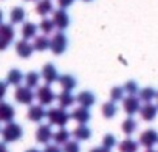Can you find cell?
<instances>
[{
    "label": "cell",
    "instance_id": "obj_1",
    "mask_svg": "<svg viewBox=\"0 0 158 152\" xmlns=\"http://www.w3.org/2000/svg\"><path fill=\"white\" fill-rule=\"evenodd\" d=\"M2 138L5 143H14V141H19L23 135V129L20 124L14 123V121H10L6 123V126L2 129Z\"/></svg>",
    "mask_w": 158,
    "mask_h": 152
},
{
    "label": "cell",
    "instance_id": "obj_2",
    "mask_svg": "<svg viewBox=\"0 0 158 152\" xmlns=\"http://www.w3.org/2000/svg\"><path fill=\"white\" fill-rule=\"evenodd\" d=\"M47 118L50 121V124H54L57 127H64L68 120L71 118V115L67 112V109H62V107H54V109H50L47 110Z\"/></svg>",
    "mask_w": 158,
    "mask_h": 152
},
{
    "label": "cell",
    "instance_id": "obj_3",
    "mask_svg": "<svg viewBox=\"0 0 158 152\" xmlns=\"http://www.w3.org/2000/svg\"><path fill=\"white\" fill-rule=\"evenodd\" d=\"M16 37L13 23H0V51H5Z\"/></svg>",
    "mask_w": 158,
    "mask_h": 152
},
{
    "label": "cell",
    "instance_id": "obj_4",
    "mask_svg": "<svg viewBox=\"0 0 158 152\" xmlns=\"http://www.w3.org/2000/svg\"><path fill=\"white\" fill-rule=\"evenodd\" d=\"M67 47H68V39H67V36L59 30V31L54 33L53 37L50 39V50L53 51V54L59 56V54H64V53H65Z\"/></svg>",
    "mask_w": 158,
    "mask_h": 152
},
{
    "label": "cell",
    "instance_id": "obj_5",
    "mask_svg": "<svg viewBox=\"0 0 158 152\" xmlns=\"http://www.w3.org/2000/svg\"><path fill=\"white\" fill-rule=\"evenodd\" d=\"M36 95L33 92V89H30L28 86H17L16 92H14V99L19 104H25V106H31L34 101Z\"/></svg>",
    "mask_w": 158,
    "mask_h": 152
},
{
    "label": "cell",
    "instance_id": "obj_6",
    "mask_svg": "<svg viewBox=\"0 0 158 152\" xmlns=\"http://www.w3.org/2000/svg\"><path fill=\"white\" fill-rule=\"evenodd\" d=\"M36 98L39 99V103H40L42 106H51V104L54 103V99H56V95H54V92L51 90L50 84H45V86H42V87L37 89Z\"/></svg>",
    "mask_w": 158,
    "mask_h": 152
},
{
    "label": "cell",
    "instance_id": "obj_7",
    "mask_svg": "<svg viewBox=\"0 0 158 152\" xmlns=\"http://www.w3.org/2000/svg\"><path fill=\"white\" fill-rule=\"evenodd\" d=\"M141 99L139 98H136L135 95H129L127 98H124L123 99V109H124V112L127 113V115H130V116H133L136 112H139V109H141V103H139Z\"/></svg>",
    "mask_w": 158,
    "mask_h": 152
},
{
    "label": "cell",
    "instance_id": "obj_8",
    "mask_svg": "<svg viewBox=\"0 0 158 152\" xmlns=\"http://www.w3.org/2000/svg\"><path fill=\"white\" fill-rule=\"evenodd\" d=\"M53 22H54V25H56L57 30L64 31L70 25V16H68V13L65 10L59 8V10L53 11Z\"/></svg>",
    "mask_w": 158,
    "mask_h": 152
},
{
    "label": "cell",
    "instance_id": "obj_9",
    "mask_svg": "<svg viewBox=\"0 0 158 152\" xmlns=\"http://www.w3.org/2000/svg\"><path fill=\"white\" fill-rule=\"evenodd\" d=\"M139 144H143L146 149H150L158 144V132L155 129H147L139 135Z\"/></svg>",
    "mask_w": 158,
    "mask_h": 152
},
{
    "label": "cell",
    "instance_id": "obj_10",
    "mask_svg": "<svg viewBox=\"0 0 158 152\" xmlns=\"http://www.w3.org/2000/svg\"><path fill=\"white\" fill-rule=\"evenodd\" d=\"M40 76L44 78V81H45L47 84H53V82H56V81L59 79V73H57L54 64H45L44 68H42Z\"/></svg>",
    "mask_w": 158,
    "mask_h": 152
},
{
    "label": "cell",
    "instance_id": "obj_11",
    "mask_svg": "<svg viewBox=\"0 0 158 152\" xmlns=\"http://www.w3.org/2000/svg\"><path fill=\"white\" fill-rule=\"evenodd\" d=\"M36 140H37V143L48 144L50 140H53V130H51V126H50V124H40L39 129L36 130Z\"/></svg>",
    "mask_w": 158,
    "mask_h": 152
},
{
    "label": "cell",
    "instance_id": "obj_12",
    "mask_svg": "<svg viewBox=\"0 0 158 152\" xmlns=\"http://www.w3.org/2000/svg\"><path fill=\"white\" fill-rule=\"evenodd\" d=\"M34 48H33V44H30L27 39H20L16 42V53L22 57V59H28L31 54H33Z\"/></svg>",
    "mask_w": 158,
    "mask_h": 152
},
{
    "label": "cell",
    "instance_id": "obj_13",
    "mask_svg": "<svg viewBox=\"0 0 158 152\" xmlns=\"http://www.w3.org/2000/svg\"><path fill=\"white\" fill-rule=\"evenodd\" d=\"M139 115L144 121H153L158 115V106L152 103H144V106H141L139 109Z\"/></svg>",
    "mask_w": 158,
    "mask_h": 152
},
{
    "label": "cell",
    "instance_id": "obj_14",
    "mask_svg": "<svg viewBox=\"0 0 158 152\" xmlns=\"http://www.w3.org/2000/svg\"><path fill=\"white\" fill-rule=\"evenodd\" d=\"M16 116V110L10 103L5 101H0V121L2 123H10L13 121Z\"/></svg>",
    "mask_w": 158,
    "mask_h": 152
},
{
    "label": "cell",
    "instance_id": "obj_15",
    "mask_svg": "<svg viewBox=\"0 0 158 152\" xmlns=\"http://www.w3.org/2000/svg\"><path fill=\"white\" fill-rule=\"evenodd\" d=\"M45 116H47V112H45V109H44L42 104H37V106L31 104V106H30V109H28V120H30V121H33V123H40Z\"/></svg>",
    "mask_w": 158,
    "mask_h": 152
},
{
    "label": "cell",
    "instance_id": "obj_16",
    "mask_svg": "<svg viewBox=\"0 0 158 152\" xmlns=\"http://www.w3.org/2000/svg\"><path fill=\"white\" fill-rule=\"evenodd\" d=\"M71 118H73L74 121H77L79 124H87V123L90 121L92 115H90V110H89L87 107L79 106L77 109H74V110L71 112Z\"/></svg>",
    "mask_w": 158,
    "mask_h": 152
},
{
    "label": "cell",
    "instance_id": "obj_17",
    "mask_svg": "<svg viewBox=\"0 0 158 152\" xmlns=\"http://www.w3.org/2000/svg\"><path fill=\"white\" fill-rule=\"evenodd\" d=\"M76 103H77L79 106H82V107L90 109V107L96 103V96H95L92 92L85 90V92H81V93L76 96Z\"/></svg>",
    "mask_w": 158,
    "mask_h": 152
},
{
    "label": "cell",
    "instance_id": "obj_18",
    "mask_svg": "<svg viewBox=\"0 0 158 152\" xmlns=\"http://www.w3.org/2000/svg\"><path fill=\"white\" fill-rule=\"evenodd\" d=\"M56 99L59 103V107H62V109H68L76 103V98L71 95V90H64L62 93H59L56 96Z\"/></svg>",
    "mask_w": 158,
    "mask_h": 152
},
{
    "label": "cell",
    "instance_id": "obj_19",
    "mask_svg": "<svg viewBox=\"0 0 158 152\" xmlns=\"http://www.w3.org/2000/svg\"><path fill=\"white\" fill-rule=\"evenodd\" d=\"M37 30H39V27L36 25V23H33V22H25L23 25H22V37L23 39H27V40H30V39H34L36 36H37Z\"/></svg>",
    "mask_w": 158,
    "mask_h": 152
},
{
    "label": "cell",
    "instance_id": "obj_20",
    "mask_svg": "<svg viewBox=\"0 0 158 152\" xmlns=\"http://www.w3.org/2000/svg\"><path fill=\"white\" fill-rule=\"evenodd\" d=\"M23 78H25V76H23V73L19 68H13L6 74V82H8V86L10 84L11 86H20V82L23 81Z\"/></svg>",
    "mask_w": 158,
    "mask_h": 152
},
{
    "label": "cell",
    "instance_id": "obj_21",
    "mask_svg": "<svg viewBox=\"0 0 158 152\" xmlns=\"http://www.w3.org/2000/svg\"><path fill=\"white\" fill-rule=\"evenodd\" d=\"M53 2L51 0H39L36 5V13L42 17H47V14L53 13Z\"/></svg>",
    "mask_w": 158,
    "mask_h": 152
},
{
    "label": "cell",
    "instance_id": "obj_22",
    "mask_svg": "<svg viewBox=\"0 0 158 152\" xmlns=\"http://www.w3.org/2000/svg\"><path fill=\"white\" fill-rule=\"evenodd\" d=\"M73 137L77 140V141H85L92 137V130L85 126V124H79L74 130H73Z\"/></svg>",
    "mask_w": 158,
    "mask_h": 152
},
{
    "label": "cell",
    "instance_id": "obj_23",
    "mask_svg": "<svg viewBox=\"0 0 158 152\" xmlns=\"http://www.w3.org/2000/svg\"><path fill=\"white\" fill-rule=\"evenodd\" d=\"M33 48H34V51L50 50V39H48V36H47V34L36 36V37H34V42H33Z\"/></svg>",
    "mask_w": 158,
    "mask_h": 152
},
{
    "label": "cell",
    "instance_id": "obj_24",
    "mask_svg": "<svg viewBox=\"0 0 158 152\" xmlns=\"http://www.w3.org/2000/svg\"><path fill=\"white\" fill-rule=\"evenodd\" d=\"M57 81H59V84H60V87L64 90H73L77 86L76 78H74V76H71V74H60Z\"/></svg>",
    "mask_w": 158,
    "mask_h": 152
},
{
    "label": "cell",
    "instance_id": "obj_25",
    "mask_svg": "<svg viewBox=\"0 0 158 152\" xmlns=\"http://www.w3.org/2000/svg\"><path fill=\"white\" fill-rule=\"evenodd\" d=\"M25 17H27V13H25V10H23L22 6H16V8H13V11L10 13V20H11L13 25H14V23H23Z\"/></svg>",
    "mask_w": 158,
    "mask_h": 152
},
{
    "label": "cell",
    "instance_id": "obj_26",
    "mask_svg": "<svg viewBox=\"0 0 158 152\" xmlns=\"http://www.w3.org/2000/svg\"><path fill=\"white\" fill-rule=\"evenodd\" d=\"M139 143H136L132 138H126L119 143V152H138Z\"/></svg>",
    "mask_w": 158,
    "mask_h": 152
},
{
    "label": "cell",
    "instance_id": "obj_27",
    "mask_svg": "<svg viewBox=\"0 0 158 152\" xmlns=\"http://www.w3.org/2000/svg\"><path fill=\"white\" fill-rule=\"evenodd\" d=\"M136 127H138V123L129 115L124 121H123V124H121V129H123V132L126 133V135H132L135 130H136Z\"/></svg>",
    "mask_w": 158,
    "mask_h": 152
},
{
    "label": "cell",
    "instance_id": "obj_28",
    "mask_svg": "<svg viewBox=\"0 0 158 152\" xmlns=\"http://www.w3.org/2000/svg\"><path fill=\"white\" fill-rule=\"evenodd\" d=\"M138 93H139V99H141V101L150 103L152 99L156 98V93H158V92H156L153 87H144V89H141Z\"/></svg>",
    "mask_w": 158,
    "mask_h": 152
},
{
    "label": "cell",
    "instance_id": "obj_29",
    "mask_svg": "<svg viewBox=\"0 0 158 152\" xmlns=\"http://www.w3.org/2000/svg\"><path fill=\"white\" fill-rule=\"evenodd\" d=\"M53 140L56 144H65L70 140V132L65 127H59V130L53 133Z\"/></svg>",
    "mask_w": 158,
    "mask_h": 152
},
{
    "label": "cell",
    "instance_id": "obj_30",
    "mask_svg": "<svg viewBox=\"0 0 158 152\" xmlns=\"http://www.w3.org/2000/svg\"><path fill=\"white\" fill-rule=\"evenodd\" d=\"M39 79H40V74H39L37 71H30V73L25 74V78H23L25 86H28L30 89L37 87V86H39Z\"/></svg>",
    "mask_w": 158,
    "mask_h": 152
},
{
    "label": "cell",
    "instance_id": "obj_31",
    "mask_svg": "<svg viewBox=\"0 0 158 152\" xmlns=\"http://www.w3.org/2000/svg\"><path fill=\"white\" fill-rule=\"evenodd\" d=\"M54 28H56V25H54V22H53V19H47V17H44L42 20H40V23H39V30L44 33V34H51L53 31H54Z\"/></svg>",
    "mask_w": 158,
    "mask_h": 152
},
{
    "label": "cell",
    "instance_id": "obj_32",
    "mask_svg": "<svg viewBox=\"0 0 158 152\" xmlns=\"http://www.w3.org/2000/svg\"><path fill=\"white\" fill-rule=\"evenodd\" d=\"M118 113V107H116V104H115V101H110V103H106L104 106H102V115L107 118V120H110V118H113L115 115Z\"/></svg>",
    "mask_w": 158,
    "mask_h": 152
},
{
    "label": "cell",
    "instance_id": "obj_33",
    "mask_svg": "<svg viewBox=\"0 0 158 152\" xmlns=\"http://www.w3.org/2000/svg\"><path fill=\"white\" fill-rule=\"evenodd\" d=\"M124 89L123 87H119V86H116V87H113L112 90H110V98H112V101H121V99H124Z\"/></svg>",
    "mask_w": 158,
    "mask_h": 152
},
{
    "label": "cell",
    "instance_id": "obj_34",
    "mask_svg": "<svg viewBox=\"0 0 158 152\" xmlns=\"http://www.w3.org/2000/svg\"><path fill=\"white\" fill-rule=\"evenodd\" d=\"M62 152H81V146H79L77 141H70V140H68V141L64 144Z\"/></svg>",
    "mask_w": 158,
    "mask_h": 152
},
{
    "label": "cell",
    "instance_id": "obj_35",
    "mask_svg": "<svg viewBox=\"0 0 158 152\" xmlns=\"http://www.w3.org/2000/svg\"><path fill=\"white\" fill-rule=\"evenodd\" d=\"M123 89H124V92H126L127 95H136V93L139 92L138 84H136L135 81H127V82H126V86H124Z\"/></svg>",
    "mask_w": 158,
    "mask_h": 152
},
{
    "label": "cell",
    "instance_id": "obj_36",
    "mask_svg": "<svg viewBox=\"0 0 158 152\" xmlns=\"http://www.w3.org/2000/svg\"><path fill=\"white\" fill-rule=\"evenodd\" d=\"M115 144H116V137L113 133H107L104 137V140H102V146L107 147V149H112Z\"/></svg>",
    "mask_w": 158,
    "mask_h": 152
},
{
    "label": "cell",
    "instance_id": "obj_37",
    "mask_svg": "<svg viewBox=\"0 0 158 152\" xmlns=\"http://www.w3.org/2000/svg\"><path fill=\"white\" fill-rule=\"evenodd\" d=\"M73 3H74V0H57V5H59V8H62V10L70 8Z\"/></svg>",
    "mask_w": 158,
    "mask_h": 152
},
{
    "label": "cell",
    "instance_id": "obj_38",
    "mask_svg": "<svg viewBox=\"0 0 158 152\" xmlns=\"http://www.w3.org/2000/svg\"><path fill=\"white\" fill-rule=\"evenodd\" d=\"M42 152H62V149H60L57 144H47Z\"/></svg>",
    "mask_w": 158,
    "mask_h": 152
},
{
    "label": "cell",
    "instance_id": "obj_39",
    "mask_svg": "<svg viewBox=\"0 0 158 152\" xmlns=\"http://www.w3.org/2000/svg\"><path fill=\"white\" fill-rule=\"evenodd\" d=\"M6 90H8V82H3L0 81V101H2L6 95Z\"/></svg>",
    "mask_w": 158,
    "mask_h": 152
},
{
    "label": "cell",
    "instance_id": "obj_40",
    "mask_svg": "<svg viewBox=\"0 0 158 152\" xmlns=\"http://www.w3.org/2000/svg\"><path fill=\"white\" fill-rule=\"evenodd\" d=\"M90 152H110V149H107V147L101 146V147H93Z\"/></svg>",
    "mask_w": 158,
    "mask_h": 152
},
{
    "label": "cell",
    "instance_id": "obj_41",
    "mask_svg": "<svg viewBox=\"0 0 158 152\" xmlns=\"http://www.w3.org/2000/svg\"><path fill=\"white\" fill-rule=\"evenodd\" d=\"M0 152H10V150L6 149V144H5V141H2V143H0Z\"/></svg>",
    "mask_w": 158,
    "mask_h": 152
},
{
    "label": "cell",
    "instance_id": "obj_42",
    "mask_svg": "<svg viewBox=\"0 0 158 152\" xmlns=\"http://www.w3.org/2000/svg\"><path fill=\"white\" fill-rule=\"evenodd\" d=\"M25 152H40L39 149H34V147H31V149H28V150H25Z\"/></svg>",
    "mask_w": 158,
    "mask_h": 152
},
{
    "label": "cell",
    "instance_id": "obj_43",
    "mask_svg": "<svg viewBox=\"0 0 158 152\" xmlns=\"http://www.w3.org/2000/svg\"><path fill=\"white\" fill-rule=\"evenodd\" d=\"M0 23H3V11L0 10Z\"/></svg>",
    "mask_w": 158,
    "mask_h": 152
},
{
    "label": "cell",
    "instance_id": "obj_44",
    "mask_svg": "<svg viewBox=\"0 0 158 152\" xmlns=\"http://www.w3.org/2000/svg\"><path fill=\"white\" fill-rule=\"evenodd\" d=\"M146 152H156V150H153V149H152V147H150V149H147V150H146Z\"/></svg>",
    "mask_w": 158,
    "mask_h": 152
},
{
    "label": "cell",
    "instance_id": "obj_45",
    "mask_svg": "<svg viewBox=\"0 0 158 152\" xmlns=\"http://www.w3.org/2000/svg\"><path fill=\"white\" fill-rule=\"evenodd\" d=\"M82 2H92V0H82Z\"/></svg>",
    "mask_w": 158,
    "mask_h": 152
},
{
    "label": "cell",
    "instance_id": "obj_46",
    "mask_svg": "<svg viewBox=\"0 0 158 152\" xmlns=\"http://www.w3.org/2000/svg\"><path fill=\"white\" fill-rule=\"evenodd\" d=\"M27 2H34V0H27Z\"/></svg>",
    "mask_w": 158,
    "mask_h": 152
},
{
    "label": "cell",
    "instance_id": "obj_47",
    "mask_svg": "<svg viewBox=\"0 0 158 152\" xmlns=\"http://www.w3.org/2000/svg\"><path fill=\"white\" fill-rule=\"evenodd\" d=\"M156 101H158V93H156Z\"/></svg>",
    "mask_w": 158,
    "mask_h": 152
},
{
    "label": "cell",
    "instance_id": "obj_48",
    "mask_svg": "<svg viewBox=\"0 0 158 152\" xmlns=\"http://www.w3.org/2000/svg\"><path fill=\"white\" fill-rule=\"evenodd\" d=\"M0 132H2V129H0Z\"/></svg>",
    "mask_w": 158,
    "mask_h": 152
}]
</instances>
